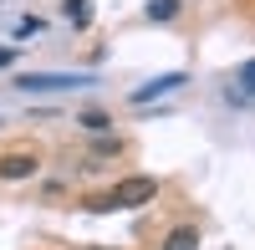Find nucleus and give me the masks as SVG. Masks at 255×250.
Segmentation results:
<instances>
[{
	"label": "nucleus",
	"instance_id": "nucleus-2",
	"mask_svg": "<svg viewBox=\"0 0 255 250\" xmlns=\"http://www.w3.org/2000/svg\"><path fill=\"white\" fill-rule=\"evenodd\" d=\"M82 82H92V77H72V72H26V77H15V87H20V92H67V87H82Z\"/></svg>",
	"mask_w": 255,
	"mask_h": 250
},
{
	"label": "nucleus",
	"instance_id": "nucleus-9",
	"mask_svg": "<svg viewBox=\"0 0 255 250\" xmlns=\"http://www.w3.org/2000/svg\"><path fill=\"white\" fill-rule=\"evenodd\" d=\"M230 97H255V61L240 67V92H230Z\"/></svg>",
	"mask_w": 255,
	"mask_h": 250
},
{
	"label": "nucleus",
	"instance_id": "nucleus-6",
	"mask_svg": "<svg viewBox=\"0 0 255 250\" xmlns=\"http://www.w3.org/2000/svg\"><path fill=\"white\" fill-rule=\"evenodd\" d=\"M67 20H72L77 31H87L92 26V0H67Z\"/></svg>",
	"mask_w": 255,
	"mask_h": 250
},
{
	"label": "nucleus",
	"instance_id": "nucleus-10",
	"mask_svg": "<svg viewBox=\"0 0 255 250\" xmlns=\"http://www.w3.org/2000/svg\"><path fill=\"white\" fill-rule=\"evenodd\" d=\"M10 61H15V51H10V46H0V67H10Z\"/></svg>",
	"mask_w": 255,
	"mask_h": 250
},
{
	"label": "nucleus",
	"instance_id": "nucleus-5",
	"mask_svg": "<svg viewBox=\"0 0 255 250\" xmlns=\"http://www.w3.org/2000/svg\"><path fill=\"white\" fill-rule=\"evenodd\" d=\"M163 250H199V230H194V225H179V230H168Z\"/></svg>",
	"mask_w": 255,
	"mask_h": 250
},
{
	"label": "nucleus",
	"instance_id": "nucleus-1",
	"mask_svg": "<svg viewBox=\"0 0 255 250\" xmlns=\"http://www.w3.org/2000/svg\"><path fill=\"white\" fill-rule=\"evenodd\" d=\"M158 199V179L153 174H133V179H118L113 189V210H138V204Z\"/></svg>",
	"mask_w": 255,
	"mask_h": 250
},
{
	"label": "nucleus",
	"instance_id": "nucleus-8",
	"mask_svg": "<svg viewBox=\"0 0 255 250\" xmlns=\"http://www.w3.org/2000/svg\"><path fill=\"white\" fill-rule=\"evenodd\" d=\"M179 15V0H148V20H174Z\"/></svg>",
	"mask_w": 255,
	"mask_h": 250
},
{
	"label": "nucleus",
	"instance_id": "nucleus-7",
	"mask_svg": "<svg viewBox=\"0 0 255 250\" xmlns=\"http://www.w3.org/2000/svg\"><path fill=\"white\" fill-rule=\"evenodd\" d=\"M77 123H82L87 133H108V128H113V118H108V113H97V108H92V113H77Z\"/></svg>",
	"mask_w": 255,
	"mask_h": 250
},
{
	"label": "nucleus",
	"instance_id": "nucleus-3",
	"mask_svg": "<svg viewBox=\"0 0 255 250\" xmlns=\"http://www.w3.org/2000/svg\"><path fill=\"white\" fill-rule=\"evenodd\" d=\"M184 72H163V77H153V82H143V87L133 92V102H138V108H143V102H153V97H168V92H179L184 87Z\"/></svg>",
	"mask_w": 255,
	"mask_h": 250
},
{
	"label": "nucleus",
	"instance_id": "nucleus-4",
	"mask_svg": "<svg viewBox=\"0 0 255 250\" xmlns=\"http://www.w3.org/2000/svg\"><path fill=\"white\" fill-rule=\"evenodd\" d=\"M31 174H36V153H20V148H15V153L0 158V179L15 184V179H31Z\"/></svg>",
	"mask_w": 255,
	"mask_h": 250
}]
</instances>
